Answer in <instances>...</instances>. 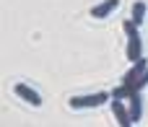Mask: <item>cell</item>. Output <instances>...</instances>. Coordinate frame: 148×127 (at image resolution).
Wrapping results in <instances>:
<instances>
[{
	"label": "cell",
	"mask_w": 148,
	"mask_h": 127,
	"mask_svg": "<svg viewBox=\"0 0 148 127\" xmlns=\"http://www.w3.org/2000/svg\"><path fill=\"white\" fill-rule=\"evenodd\" d=\"M122 31L127 34V60L138 62L143 57V44H140V34H138V26L133 23V18H127L122 23Z\"/></svg>",
	"instance_id": "6da1fadb"
},
{
	"label": "cell",
	"mask_w": 148,
	"mask_h": 127,
	"mask_svg": "<svg viewBox=\"0 0 148 127\" xmlns=\"http://www.w3.org/2000/svg\"><path fill=\"white\" fill-rule=\"evenodd\" d=\"M107 101H112V94L99 91V94H88V96H73L68 104H70L73 109H91V107H101V104H107Z\"/></svg>",
	"instance_id": "7a4b0ae2"
},
{
	"label": "cell",
	"mask_w": 148,
	"mask_h": 127,
	"mask_svg": "<svg viewBox=\"0 0 148 127\" xmlns=\"http://www.w3.org/2000/svg\"><path fill=\"white\" fill-rule=\"evenodd\" d=\"M13 94L16 96H21L26 104H31V107H42V96L31 88V86H26V83H16L13 86Z\"/></svg>",
	"instance_id": "3957f363"
},
{
	"label": "cell",
	"mask_w": 148,
	"mask_h": 127,
	"mask_svg": "<svg viewBox=\"0 0 148 127\" xmlns=\"http://www.w3.org/2000/svg\"><path fill=\"white\" fill-rule=\"evenodd\" d=\"M146 70H148V60H146V57H140V60H138V62H133V68L125 73L122 83H125V86H135V83H138V78H140Z\"/></svg>",
	"instance_id": "277c9868"
},
{
	"label": "cell",
	"mask_w": 148,
	"mask_h": 127,
	"mask_svg": "<svg viewBox=\"0 0 148 127\" xmlns=\"http://www.w3.org/2000/svg\"><path fill=\"white\" fill-rule=\"evenodd\" d=\"M112 114H114V119L120 122V127H133V119H130V109H127L122 101L112 99Z\"/></svg>",
	"instance_id": "5b68a950"
},
{
	"label": "cell",
	"mask_w": 148,
	"mask_h": 127,
	"mask_svg": "<svg viewBox=\"0 0 148 127\" xmlns=\"http://www.w3.org/2000/svg\"><path fill=\"white\" fill-rule=\"evenodd\" d=\"M117 5H120V0H101L99 5H94V8H91V18H107Z\"/></svg>",
	"instance_id": "8992f818"
},
{
	"label": "cell",
	"mask_w": 148,
	"mask_h": 127,
	"mask_svg": "<svg viewBox=\"0 0 148 127\" xmlns=\"http://www.w3.org/2000/svg\"><path fill=\"white\" fill-rule=\"evenodd\" d=\"M127 101H130V104H127V109H130V119H133V125H135V122H140V114H143L140 94H133V96H130Z\"/></svg>",
	"instance_id": "52a82bcc"
},
{
	"label": "cell",
	"mask_w": 148,
	"mask_h": 127,
	"mask_svg": "<svg viewBox=\"0 0 148 127\" xmlns=\"http://www.w3.org/2000/svg\"><path fill=\"white\" fill-rule=\"evenodd\" d=\"M143 18H146V0H135L133 3V23L140 26Z\"/></svg>",
	"instance_id": "ba28073f"
},
{
	"label": "cell",
	"mask_w": 148,
	"mask_h": 127,
	"mask_svg": "<svg viewBox=\"0 0 148 127\" xmlns=\"http://www.w3.org/2000/svg\"><path fill=\"white\" fill-rule=\"evenodd\" d=\"M148 86V70L146 73H143V75H140V78H138V83H135V86H133V88H135V91H138V94H140V91H143V88H146Z\"/></svg>",
	"instance_id": "9c48e42d"
}]
</instances>
